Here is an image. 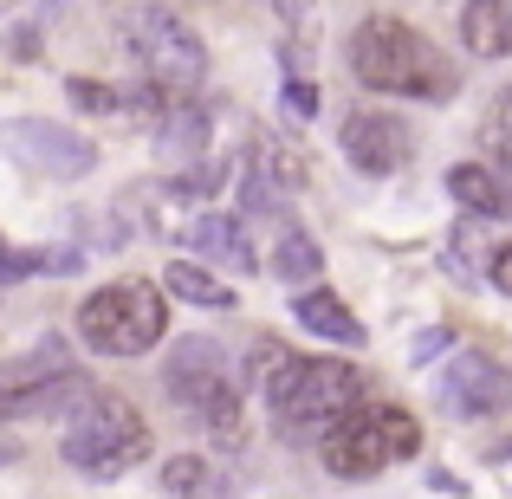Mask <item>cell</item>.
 I'll return each mask as SVG.
<instances>
[{"label":"cell","mask_w":512,"mask_h":499,"mask_svg":"<svg viewBox=\"0 0 512 499\" xmlns=\"http://www.w3.org/2000/svg\"><path fill=\"white\" fill-rule=\"evenodd\" d=\"M247 383H253V396H266V415H273L279 441L325 448V435L363 402L370 376L344 357H292L279 337H253Z\"/></svg>","instance_id":"cell-1"},{"label":"cell","mask_w":512,"mask_h":499,"mask_svg":"<svg viewBox=\"0 0 512 499\" xmlns=\"http://www.w3.org/2000/svg\"><path fill=\"white\" fill-rule=\"evenodd\" d=\"M344 59H350V72H357V85L383 91V98L448 104L454 91H461L454 59H448V52H441L428 33H415L409 20H396V13H370V20L350 33Z\"/></svg>","instance_id":"cell-2"},{"label":"cell","mask_w":512,"mask_h":499,"mask_svg":"<svg viewBox=\"0 0 512 499\" xmlns=\"http://www.w3.org/2000/svg\"><path fill=\"white\" fill-rule=\"evenodd\" d=\"M59 454H65V467L85 474V480H124L137 461H150V422H143L117 389H91V396L65 415Z\"/></svg>","instance_id":"cell-3"},{"label":"cell","mask_w":512,"mask_h":499,"mask_svg":"<svg viewBox=\"0 0 512 499\" xmlns=\"http://www.w3.org/2000/svg\"><path fill=\"white\" fill-rule=\"evenodd\" d=\"M163 389L208 441H221V448L240 441V428H247L240 422V376H234V363H227V350L214 344V337H182V344H169Z\"/></svg>","instance_id":"cell-4"},{"label":"cell","mask_w":512,"mask_h":499,"mask_svg":"<svg viewBox=\"0 0 512 499\" xmlns=\"http://www.w3.org/2000/svg\"><path fill=\"white\" fill-rule=\"evenodd\" d=\"M415 454H422V422L409 409H396V402H357L325 435L318 461L338 480H376L396 461H415Z\"/></svg>","instance_id":"cell-5"},{"label":"cell","mask_w":512,"mask_h":499,"mask_svg":"<svg viewBox=\"0 0 512 499\" xmlns=\"http://www.w3.org/2000/svg\"><path fill=\"white\" fill-rule=\"evenodd\" d=\"M163 331H169V286H150V279H117L78 305V337L98 357H143L163 344Z\"/></svg>","instance_id":"cell-6"},{"label":"cell","mask_w":512,"mask_h":499,"mask_svg":"<svg viewBox=\"0 0 512 499\" xmlns=\"http://www.w3.org/2000/svg\"><path fill=\"white\" fill-rule=\"evenodd\" d=\"M124 46H130V59H137V72L150 78V85H163L169 98H195V91L208 85V46H201V33L182 13L156 7V0L124 13Z\"/></svg>","instance_id":"cell-7"},{"label":"cell","mask_w":512,"mask_h":499,"mask_svg":"<svg viewBox=\"0 0 512 499\" xmlns=\"http://www.w3.org/2000/svg\"><path fill=\"white\" fill-rule=\"evenodd\" d=\"M0 150H7V163H20L26 175L59 182V188L85 182V175L98 169V143L78 137L59 117H7V124H0Z\"/></svg>","instance_id":"cell-8"},{"label":"cell","mask_w":512,"mask_h":499,"mask_svg":"<svg viewBox=\"0 0 512 499\" xmlns=\"http://www.w3.org/2000/svg\"><path fill=\"white\" fill-rule=\"evenodd\" d=\"M435 396L454 422H493V415L512 409V370L493 350H454L441 383H435Z\"/></svg>","instance_id":"cell-9"},{"label":"cell","mask_w":512,"mask_h":499,"mask_svg":"<svg viewBox=\"0 0 512 499\" xmlns=\"http://www.w3.org/2000/svg\"><path fill=\"white\" fill-rule=\"evenodd\" d=\"M338 143H344V163L357 175H370V182H383V175L415 163V130L402 124L396 111H376V104H357V111L344 117Z\"/></svg>","instance_id":"cell-10"},{"label":"cell","mask_w":512,"mask_h":499,"mask_svg":"<svg viewBox=\"0 0 512 499\" xmlns=\"http://www.w3.org/2000/svg\"><path fill=\"white\" fill-rule=\"evenodd\" d=\"M65 98H72V111H85V117H111V124H130V130H156L163 124V111H169V91L163 85H104V78H65Z\"/></svg>","instance_id":"cell-11"},{"label":"cell","mask_w":512,"mask_h":499,"mask_svg":"<svg viewBox=\"0 0 512 499\" xmlns=\"http://www.w3.org/2000/svg\"><path fill=\"white\" fill-rule=\"evenodd\" d=\"M91 396V376L85 370H46V376H20V383H0V422H33V415H59L78 409Z\"/></svg>","instance_id":"cell-12"},{"label":"cell","mask_w":512,"mask_h":499,"mask_svg":"<svg viewBox=\"0 0 512 499\" xmlns=\"http://www.w3.org/2000/svg\"><path fill=\"white\" fill-rule=\"evenodd\" d=\"M182 247H195L201 260L227 266V273H260V253L247 247V227H240L234 214H214V208L188 214L182 221Z\"/></svg>","instance_id":"cell-13"},{"label":"cell","mask_w":512,"mask_h":499,"mask_svg":"<svg viewBox=\"0 0 512 499\" xmlns=\"http://www.w3.org/2000/svg\"><path fill=\"white\" fill-rule=\"evenodd\" d=\"M292 318H299L318 344H363V318L350 312L331 286H299L292 292Z\"/></svg>","instance_id":"cell-14"},{"label":"cell","mask_w":512,"mask_h":499,"mask_svg":"<svg viewBox=\"0 0 512 499\" xmlns=\"http://www.w3.org/2000/svg\"><path fill=\"white\" fill-rule=\"evenodd\" d=\"M461 39L474 59H512V0H467Z\"/></svg>","instance_id":"cell-15"},{"label":"cell","mask_w":512,"mask_h":499,"mask_svg":"<svg viewBox=\"0 0 512 499\" xmlns=\"http://www.w3.org/2000/svg\"><path fill=\"white\" fill-rule=\"evenodd\" d=\"M448 195L474 214H512V182H500L487 163H454L448 169Z\"/></svg>","instance_id":"cell-16"},{"label":"cell","mask_w":512,"mask_h":499,"mask_svg":"<svg viewBox=\"0 0 512 499\" xmlns=\"http://www.w3.org/2000/svg\"><path fill=\"white\" fill-rule=\"evenodd\" d=\"M150 137H156L163 156H201V143H208V111H201V98H175Z\"/></svg>","instance_id":"cell-17"},{"label":"cell","mask_w":512,"mask_h":499,"mask_svg":"<svg viewBox=\"0 0 512 499\" xmlns=\"http://www.w3.org/2000/svg\"><path fill=\"white\" fill-rule=\"evenodd\" d=\"M163 286L175 292V299L201 305V312H234V286H227L221 273H201L195 260H175L169 273H163Z\"/></svg>","instance_id":"cell-18"},{"label":"cell","mask_w":512,"mask_h":499,"mask_svg":"<svg viewBox=\"0 0 512 499\" xmlns=\"http://www.w3.org/2000/svg\"><path fill=\"white\" fill-rule=\"evenodd\" d=\"M156 493L163 499H214L221 480H214L208 454H175V461H163V474H156Z\"/></svg>","instance_id":"cell-19"},{"label":"cell","mask_w":512,"mask_h":499,"mask_svg":"<svg viewBox=\"0 0 512 499\" xmlns=\"http://www.w3.org/2000/svg\"><path fill=\"white\" fill-rule=\"evenodd\" d=\"M78 253L72 247H0V286H20L33 273H78Z\"/></svg>","instance_id":"cell-20"},{"label":"cell","mask_w":512,"mask_h":499,"mask_svg":"<svg viewBox=\"0 0 512 499\" xmlns=\"http://www.w3.org/2000/svg\"><path fill=\"white\" fill-rule=\"evenodd\" d=\"M480 137H487V156L512 175V85L487 104V124H480Z\"/></svg>","instance_id":"cell-21"},{"label":"cell","mask_w":512,"mask_h":499,"mask_svg":"<svg viewBox=\"0 0 512 499\" xmlns=\"http://www.w3.org/2000/svg\"><path fill=\"white\" fill-rule=\"evenodd\" d=\"M279 104H286V117H292V124H318V104H325V98H318V85H312V78H299V72H292V78H286V91H279Z\"/></svg>","instance_id":"cell-22"},{"label":"cell","mask_w":512,"mask_h":499,"mask_svg":"<svg viewBox=\"0 0 512 499\" xmlns=\"http://www.w3.org/2000/svg\"><path fill=\"white\" fill-rule=\"evenodd\" d=\"M448 325H435V331H422V337H415V344H409V363H435L441 357V350H448Z\"/></svg>","instance_id":"cell-23"},{"label":"cell","mask_w":512,"mask_h":499,"mask_svg":"<svg viewBox=\"0 0 512 499\" xmlns=\"http://www.w3.org/2000/svg\"><path fill=\"white\" fill-rule=\"evenodd\" d=\"M487 279H493V292H506V299H512V240L487 260Z\"/></svg>","instance_id":"cell-24"},{"label":"cell","mask_w":512,"mask_h":499,"mask_svg":"<svg viewBox=\"0 0 512 499\" xmlns=\"http://www.w3.org/2000/svg\"><path fill=\"white\" fill-rule=\"evenodd\" d=\"M273 13L292 26V33H305V26H312V0H273Z\"/></svg>","instance_id":"cell-25"},{"label":"cell","mask_w":512,"mask_h":499,"mask_svg":"<svg viewBox=\"0 0 512 499\" xmlns=\"http://www.w3.org/2000/svg\"><path fill=\"white\" fill-rule=\"evenodd\" d=\"M13 461H20V441H13L7 428H0V467H13Z\"/></svg>","instance_id":"cell-26"},{"label":"cell","mask_w":512,"mask_h":499,"mask_svg":"<svg viewBox=\"0 0 512 499\" xmlns=\"http://www.w3.org/2000/svg\"><path fill=\"white\" fill-rule=\"evenodd\" d=\"M500 461H506V467H512V441H506V454H500Z\"/></svg>","instance_id":"cell-27"}]
</instances>
